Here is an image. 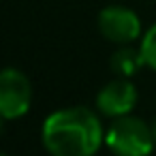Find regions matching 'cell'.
<instances>
[{
    "mask_svg": "<svg viewBox=\"0 0 156 156\" xmlns=\"http://www.w3.org/2000/svg\"><path fill=\"white\" fill-rule=\"evenodd\" d=\"M2 120H5V118H2V115H0V133H2Z\"/></svg>",
    "mask_w": 156,
    "mask_h": 156,
    "instance_id": "obj_9",
    "label": "cell"
},
{
    "mask_svg": "<svg viewBox=\"0 0 156 156\" xmlns=\"http://www.w3.org/2000/svg\"><path fill=\"white\" fill-rule=\"evenodd\" d=\"M0 156H7V154H2V152H0Z\"/></svg>",
    "mask_w": 156,
    "mask_h": 156,
    "instance_id": "obj_10",
    "label": "cell"
},
{
    "mask_svg": "<svg viewBox=\"0 0 156 156\" xmlns=\"http://www.w3.org/2000/svg\"><path fill=\"white\" fill-rule=\"evenodd\" d=\"M98 32L115 43V45H130L133 41H137L141 37V20L139 15L122 5H111L105 7L98 13Z\"/></svg>",
    "mask_w": 156,
    "mask_h": 156,
    "instance_id": "obj_4",
    "label": "cell"
},
{
    "mask_svg": "<svg viewBox=\"0 0 156 156\" xmlns=\"http://www.w3.org/2000/svg\"><path fill=\"white\" fill-rule=\"evenodd\" d=\"M152 135H154V143H156V120H154V124H152Z\"/></svg>",
    "mask_w": 156,
    "mask_h": 156,
    "instance_id": "obj_8",
    "label": "cell"
},
{
    "mask_svg": "<svg viewBox=\"0 0 156 156\" xmlns=\"http://www.w3.org/2000/svg\"><path fill=\"white\" fill-rule=\"evenodd\" d=\"M109 66H111V71H113L118 77H133L141 66H145V60H143L141 49H135V47H130V45H122V47L111 56Z\"/></svg>",
    "mask_w": 156,
    "mask_h": 156,
    "instance_id": "obj_6",
    "label": "cell"
},
{
    "mask_svg": "<svg viewBox=\"0 0 156 156\" xmlns=\"http://www.w3.org/2000/svg\"><path fill=\"white\" fill-rule=\"evenodd\" d=\"M105 143L115 156H147L156 145L152 126L130 113L113 118V124L105 133Z\"/></svg>",
    "mask_w": 156,
    "mask_h": 156,
    "instance_id": "obj_2",
    "label": "cell"
},
{
    "mask_svg": "<svg viewBox=\"0 0 156 156\" xmlns=\"http://www.w3.org/2000/svg\"><path fill=\"white\" fill-rule=\"evenodd\" d=\"M137 105V88L128 77L111 79L96 96V107L103 115L122 118L133 111Z\"/></svg>",
    "mask_w": 156,
    "mask_h": 156,
    "instance_id": "obj_5",
    "label": "cell"
},
{
    "mask_svg": "<svg viewBox=\"0 0 156 156\" xmlns=\"http://www.w3.org/2000/svg\"><path fill=\"white\" fill-rule=\"evenodd\" d=\"M139 49H141V54H143L145 66H150L152 71H156V24L150 26V30L143 34Z\"/></svg>",
    "mask_w": 156,
    "mask_h": 156,
    "instance_id": "obj_7",
    "label": "cell"
},
{
    "mask_svg": "<svg viewBox=\"0 0 156 156\" xmlns=\"http://www.w3.org/2000/svg\"><path fill=\"white\" fill-rule=\"evenodd\" d=\"M103 124L88 107H64L45 118L41 139L51 156H94L103 143Z\"/></svg>",
    "mask_w": 156,
    "mask_h": 156,
    "instance_id": "obj_1",
    "label": "cell"
},
{
    "mask_svg": "<svg viewBox=\"0 0 156 156\" xmlns=\"http://www.w3.org/2000/svg\"><path fill=\"white\" fill-rule=\"evenodd\" d=\"M32 103V83L20 69L0 71V115L5 120H17L28 113Z\"/></svg>",
    "mask_w": 156,
    "mask_h": 156,
    "instance_id": "obj_3",
    "label": "cell"
}]
</instances>
